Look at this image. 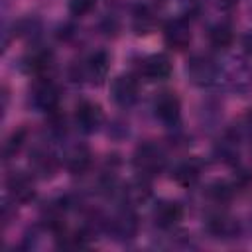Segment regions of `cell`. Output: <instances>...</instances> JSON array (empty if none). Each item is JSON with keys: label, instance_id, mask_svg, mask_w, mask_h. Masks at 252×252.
<instances>
[{"label": "cell", "instance_id": "6da1fadb", "mask_svg": "<svg viewBox=\"0 0 252 252\" xmlns=\"http://www.w3.org/2000/svg\"><path fill=\"white\" fill-rule=\"evenodd\" d=\"M132 167L140 177L154 179L167 167V154L156 142H142L132 154Z\"/></svg>", "mask_w": 252, "mask_h": 252}, {"label": "cell", "instance_id": "7a4b0ae2", "mask_svg": "<svg viewBox=\"0 0 252 252\" xmlns=\"http://www.w3.org/2000/svg\"><path fill=\"white\" fill-rule=\"evenodd\" d=\"M110 71V55L104 49H96L89 53L85 59L71 67V81L75 83H89V85H102Z\"/></svg>", "mask_w": 252, "mask_h": 252}, {"label": "cell", "instance_id": "3957f363", "mask_svg": "<svg viewBox=\"0 0 252 252\" xmlns=\"http://www.w3.org/2000/svg\"><path fill=\"white\" fill-rule=\"evenodd\" d=\"M59 102H61V91L51 77H39L33 81L30 89V104L37 112L51 114L59 110Z\"/></svg>", "mask_w": 252, "mask_h": 252}, {"label": "cell", "instance_id": "277c9868", "mask_svg": "<svg viewBox=\"0 0 252 252\" xmlns=\"http://www.w3.org/2000/svg\"><path fill=\"white\" fill-rule=\"evenodd\" d=\"M185 73L189 77V81L197 87H211L219 81L220 77V67L219 63L205 53H195L189 57L187 65H185Z\"/></svg>", "mask_w": 252, "mask_h": 252}, {"label": "cell", "instance_id": "5b68a950", "mask_svg": "<svg viewBox=\"0 0 252 252\" xmlns=\"http://www.w3.org/2000/svg\"><path fill=\"white\" fill-rule=\"evenodd\" d=\"M104 230L118 242L132 240L138 232V217L130 205H124L116 213L104 219Z\"/></svg>", "mask_w": 252, "mask_h": 252}, {"label": "cell", "instance_id": "8992f818", "mask_svg": "<svg viewBox=\"0 0 252 252\" xmlns=\"http://www.w3.org/2000/svg\"><path fill=\"white\" fill-rule=\"evenodd\" d=\"M138 79L140 77L132 75V73H122V75L112 79V83H110V96H112L116 106L130 108L132 104H136V100L140 96V81Z\"/></svg>", "mask_w": 252, "mask_h": 252}, {"label": "cell", "instance_id": "52a82bcc", "mask_svg": "<svg viewBox=\"0 0 252 252\" xmlns=\"http://www.w3.org/2000/svg\"><path fill=\"white\" fill-rule=\"evenodd\" d=\"M152 108L156 118L169 128H175L181 120V100L173 91H159L154 96Z\"/></svg>", "mask_w": 252, "mask_h": 252}, {"label": "cell", "instance_id": "ba28073f", "mask_svg": "<svg viewBox=\"0 0 252 252\" xmlns=\"http://www.w3.org/2000/svg\"><path fill=\"white\" fill-rule=\"evenodd\" d=\"M75 126L79 132L83 134H94L102 128L104 124V110L98 102H93V100H81L77 106H75Z\"/></svg>", "mask_w": 252, "mask_h": 252}, {"label": "cell", "instance_id": "9c48e42d", "mask_svg": "<svg viewBox=\"0 0 252 252\" xmlns=\"http://www.w3.org/2000/svg\"><path fill=\"white\" fill-rule=\"evenodd\" d=\"M171 71H173V63H171L169 55H165V53L146 55L138 63V77L148 83L165 81V79H169Z\"/></svg>", "mask_w": 252, "mask_h": 252}, {"label": "cell", "instance_id": "30bf717a", "mask_svg": "<svg viewBox=\"0 0 252 252\" xmlns=\"http://www.w3.org/2000/svg\"><path fill=\"white\" fill-rule=\"evenodd\" d=\"M193 33H191V24L183 18H169L163 24V43L171 51H185L191 45Z\"/></svg>", "mask_w": 252, "mask_h": 252}, {"label": "cell", "instance_id": "8fae6325", "mask_svg": "<svg viewBox=\"0 0 252 252\" xmlns=\"http://www.w3.org/2000/svg\"><path fill=\"white\" fill-rule=\"evenodd\" d=\"M59 165H61V159L57 158V154L49 146L37 144V146L32 148V152H30V167H32L33 175L49 179V177H53L57 173Z\"/></svg>", "mask_w": 252, "mask_h": 252}, {"label": "cell", "instance_id": "7c38bea8", "mask_svg": "<svg viewBox=\"0 0 252 252\" xmlns=\"http://www.w3.org/2000/svg\"><path fill=\"white\" fill-rule=\"evenodd\" d=\"M6 191L8 199H12L16 205H26L35 197V181L33 173L26 171H12L6 177Z\"/></svg>", "mask_w": 252, "mask_h": 252}, {"label": "cell", "instance_id": "4fadbf2b", "mask_svg": "<svg viewBox=\"0 0 252 252\" xmlns=\"http://www.w3.org/2000/svg\"><path fill=\"white\" fill-rule=\"evenodd\" d=\"M183 219V205L177 203V201H159L154 205L152 209V220L158 228L161 230H169V228H175Z\"/></svg>", "mask_w": 252, "mask_h": 252}, {"label": "cell", "instance_id": "5bb4252c", "mask_svg": "<svg viewBox=\"0 0 252 252\" xmlns=\"http://www.w3.org/2000/svg\"><path fill=\"white\" fill-rule=\"evenodd\" d=\"M61 161H63V165L67 167L69 173L83 175V173L89 171V167L93 163V154L85 144H73L63 152Z\"/></svg>", "mask_w": 252, "mask_h": 252}, {"label": "cell", "instance_id": "9a60e30c", "mask_svg": "<svg viewBox=\"0 0 252 252\" xmlns=\"http://www.w3.org/2000/svg\"><path fill=\"white\" fill-rule=\"evenodd\" d=\"M22 69L28 75H32L33 79L49 77V73L53 69V53L49 49H32L22 59Z\"/></svg>", "mask_w": 252, "mask_h": 252}, {"label": "cell", "instance_id": "2e32d148", "mask_svg": "<svg viewBox=\"0 0 252 252\" xmlns=\"http://www.w3.org/2000/svg\"><path fill=\"white\" fill-rule=\"evenodd\" d=\"M159 26V12L152 4H136L132 12V30L136 35H150Z\"/></svg>", "mask_w": 252, "mask_h": 252}, {"label": "cell", "instance_id": "e0dca14e", "mask_svg": "<svg viewBox=\"0 0 252 252\" xmlns=\"http://www.w3.org/2000/svg\"><path fill=\"white\" fill-rule=\"evenodd\" d=\"M207 230L217 238H232L238 234V220L224 211H217L207 219Z\"/></svg>", "mask_w": 252, "mask_h": 252}, {"label": "cell", "instance_id": "ac0fdd59", "mask_svg": "<svg viewBox=\"0 0 252 252\" xmlns=\"http://www.w3.org/2000/svg\"><path fill=\"white\" fill-rule=\"evenodd\" d=\"M171 177L175 179V183H179L181 187H191L199 181L201 177V163L197 159H183L177 161L171 169Z\"/></svg>", "mask_w": 252, "mask_h": 252}, {"label": "cell", "instance_id": "d6986e66", "mask_svg": "<svg viewBox=\"0 0 252 252\" xmlns=\"http://www.w3.org/2000/svg\"><path fill=\"white\" fill-rule=\"evenodd\" d=\"M207 39L215 49H226L232 45L234 41V28L228 22H217L209 28L207 32Z\"/></svg>", "mask_w": 252, "mask_h": 252}, {"label": "cell", "instance_id": "ffe728a7", "mask_svg": "<svg viewBox=\"0 0 252 252\" xmlns=\"http://www.w3.org/2000/svg\"><path fill=\"white\" fill-rule=\"evenodd\" d=\"M26 142H28V130H26V128H16V130L4 140V144H2V158H4V161L14 159V158L24 150Z\"/></svg>", "mask_w": 252, "mask_h": 252}, {"label": "cell", "instance_id": "44dd1931", "mask_svg": "<svg viewBox=\"0 0 252 252\" xmlns=\"http://www.w3.org/2000/svg\"><path fill=\"white\" fill-rule=\"evenodd\" d=\"M199 12H201V0H179V8L175 16L191 22L193 18L199 16Z\"/></svg>", "mask_w": 252, "mask_h": 252}, {"label": "cell", "instance_id": "7402d4cb", "mask_svg": "<svg viewBox=\"0 0 252 252\" xmlns=\"http://www.w3.org/2000/svg\"><path fill=\"white\" fill-rule=\"evenodd\" d=\"M96 6V0H67V10L73 18H83L93 12Z\"/></svg>", "mask_w": 252, "mask_h": 252}, {"label": "cell", "instance_id": "603a6c76", "mask_svg": "<svg viewBox=\"0 0 252 252\" xmlns=\"http://www.w3.org/2000/svg\"><path fill=\"white\" fill-rule=\"evenodd\" d=\"M205 2L211 4L219 12H228V10H232L238 4V0H205Z\"/></svg>", "mask_w": 252, "mask_h": 252}, {"label": "cell", "instance_id": "cb8c5ba5", "mask_svg": "<svg viewBox=\"0 0 252 252\" xmlns=\"http://www.w3.org/2000/svg\"><path fill=\"white\" fill-rule=\"evenodd\" d=\"M244 47H246V51H248V53H252V32L244 37Z\"/></svg>", "mask_w": 252, "mask_h": 252}, {"label": "cell", "instance_id": "d4e9b609", "mask_svg": "<svg viewBox=\"0 0 252 252\" xmlns=\"http://www.w3.org/2000/svg\"><path fill=\"white\" fill-rule=\"evenodd\" d=\"M106 2H108V4H114V6H116V4H118V6H120V4H128V0H106Z\"/></svg>", "mask_w": 252, "mask_h": 252}]
</instances>
